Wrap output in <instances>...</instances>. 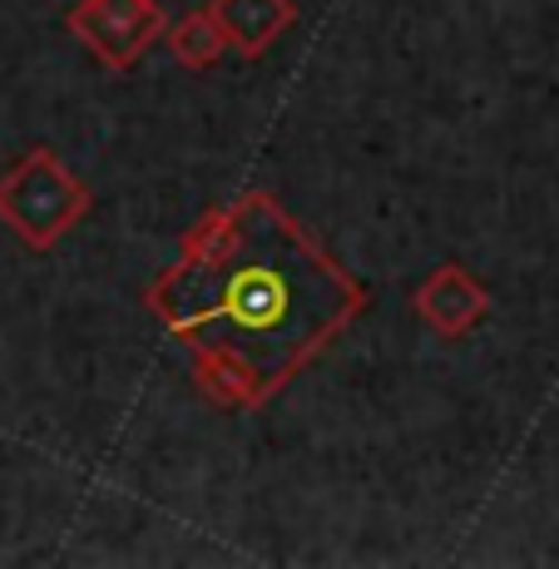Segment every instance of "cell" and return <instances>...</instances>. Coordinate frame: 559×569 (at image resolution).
Instances as JSON below:
<instances>
[{"mask_svg":"<svg viewBox=\"0 0 559 569\" xmlns=\"http://www.w3.org/2000/svg\"><path fill=\"white\" fill-rule=\"evenodd\" d=\"M169 50H173V60L189 64V70H208V64L228 50V36L208 10H189L183 20L169 26Z\"/></svg>","mask_w":559,"mask_h":569,"instance_id":"obj_6","label":"cell"},{"mask_svg":"<svg viewBox=\"0 0 559 569\" xmlns=\"http://www.w3.org/2000/svg\"><path fill=\"white\" fill-rule=\"evenodd\" d=\"M208 16L223 26L228 46L243 50V60H253L298 20V10H292V0H213Z\"/></svg>","mask_w":559,"mask_h":569,"instance_id":"obj_5","label":"cell"},{"mask_svg":"<svg viewBox=\"0 0 559 569\" xmlns=\"http://www.w3.org/2000/svg\"><path fill=\"white\" fill-rule=\"evenodd\" d=\"M84 208H90V189L70 169H60L50 149H30L0 179V218L30 248H50L54 238H64L84 218Z\"/></svg>","mask_w":559,"mask_h":569,"instance_id":"obj_2","label":"cell"},{"mask_svg":"<svg viewBox=\"0 0 559 569\" xmlns=\"http://www.w3.org/2000/svg\"><path fill=\"white\" fill-rule=\"evenodd\" d=\"M70 30L94 50L100 64L124 70L163 30V16L153 0H80L70 16Z\"/></svg>","mask_w":559,"mask_h":569,"instance_id":"obj_3","label":"cell"},{"mask_svg":"<svg viewBox=\"0 0 559 569\" xmlns=\"http://www.w3.org/2000/svg\"><path fill=\"white\" fill-rule=\"evenodd\" d=\"M218 407H262L367 308V292L268 193L213 208L149 288Z\"/></svg>","mask_w":559,"mask_h":569,"instance_id":"obj_1","label":"cell"},{"mask_svg":"<svg viewBox=\"0 0 559 569\" xmlns=\"http://www.w3.org/2000/svg\"><path fill=\"white\" fill-rule=\"evenodd\" d=\"M486 288H480L476 278H470L460 262H446V268H436L431 278L421 282V292H416V312L426 317V327L441 337H466L470 327L486 317Z\"/></svg>","mask_w":559,"mask_h":569,"instance_id":"obj_4","label":"cell"}]
</instances>
